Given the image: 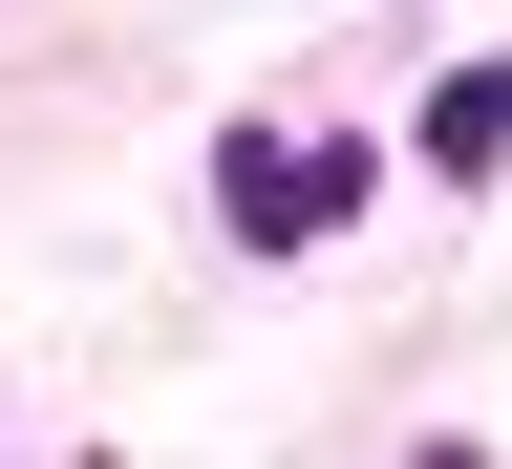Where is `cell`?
Segmentation results:
<instances>
[{
    "label": "cell",
    "instance_id": "obj_1",
    "mask_svg": "<svg viewBox=\"0 0 512 469\" xmlns=\"http://www.w3.org/2000/svg\"><path fill=\"white\" fill-rule=\"evenodd\" d=\"M214 214L256 256H320V235L363 214V150H342V128H235V150H214Z\"/></svg>",
    "mask_w": 512,
    "mask_h": 469
},
{
    "label": "cell",
    "instance_id": "obj_3",
    "mask_svg": "<svg viewBox=\"0 0 512 469\" xmlns=\"http://www.w3.org/2000/svg\"><path fill=\"white\" fill-rule=\"evenodd\" d=\"M406 469H491V448H406Z\"/></svg>",
    "mask_w": 512,
    "mask_h": 469
},
{
    "label": "cell",
    "instance_id": "obj_2",
    "mask_svg": "<svg viewBox=\"0 0 512 469\" xmlns=\"http://www.w3.org/2000/svg\"><path fill=\"white\" fill-rule=\"evenodd\" d=\"M512 150V64H448V86H427V171H491Z\"/></svg>",
    "mask_w": 512,
    "mask_h": 469
}]
</instances>
